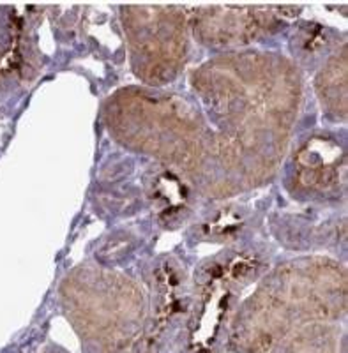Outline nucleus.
Listing matches in <instances>:
<instances>
[{
    "mask_svg": "<svg viewBox=\"0 0 348 353\" xmlns=\"http://www.w3.org/2000/svg\"><path fill=\"white\" fill-rule=\"evenodd\" d=\"M322 145L324 141H320V147H309L306 152L300 154V172H311V185L313 188H325L329 185V179L332 175H336V170L340 166V154H334V156H324L322 154Z\"/></svg>",
    "mask_w": 348,
    "mask_h": 353,
    "instance_id": "f257e3e1",
    "label": "nucleus"
}]
</instances>
